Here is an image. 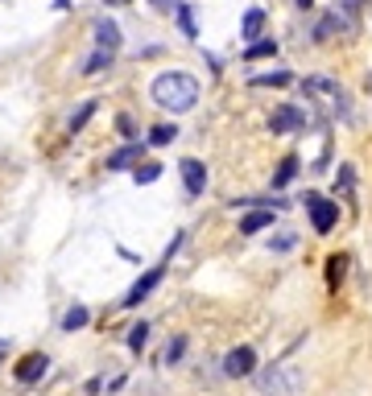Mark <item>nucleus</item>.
<instances>
[{
	"mask_svg": "<svg viewBox=\"0 0 372 396\" xmlns=\"http://www.w3.org/2000/svg\"><path fill=\"white\" fill-rule=\"evenodd\" d=\"M153 99H157V108H170L174 116H183L199 103V83L186 71H166L153 79Z\"/></svg>",
	"mask_w": 372,
	"mask_h": 396,
	"instance_id": "f257e3e1",
	"label": "nucleus"
},
{
	"mask_svg": "<svg viewBox=\"0 0 372 396\" xmlns=\"http://www.w3.org/2000/svg\"><path fill=\"white\" fill-rule=\"evenodd\" d=\"M257 384H261V393H265V396H294V393H298V384H302V376H298V367L278 363V367L261 372V376H257Z\"/></svg>",
	"mask_w": 372,
	"mask_h": 396,
	"instance_id": "f03ea898",
	"label": "nucleus"
},
{
	"mask_svg": "<svg viewBox=\"0 0 372 396\" xmlns=\"http://www.w3.org/2000/svg\"><path fill=\"white\" fill-rule=\"evenodd\" d=\"M306 211H310V223H315V231H319V235H327V231L339 223V207H335L331 198L310 194V198H306Z\"/></svg>",
	"mask_w": 372,
	"mask_h": 396,
	"instance_id": "7ed1b4c3",
	"label": "nucleus"
},
{
	"mask_svg": "<svg viewBox=\"0 0 372 396\" xmlns=\"http://www.w3.org/2000/svg\"><path fill=\"white\" fill-rule=\"evenodd\" d=\"M302 87H306V95H327V99L335 103V112L348 120V95H343V87H339V83H331V79H323V75H315V79H306Z\"/></svg>",
	"mask_w": 372,
	"mask_h": 396,
	"instance_id": "20e7f679",
	"label": "nucleus"
},
{
	"mask_svg": "<svg viewBox=\"0 0 372 396\" xmlns=\"http://www.w3.org/2000/svg\"><path fill=\"white\" fill-rule=\"evenodd\" d=\"M360 8H364V0H335L331 25H335L339 34H356V25H360Z\"/></svg>",
	"mask_w": 372,
	"mask_h": 396,
	"instance_id": "39448f33",
	"label": "nucleus"
},
{
	"mask_svg": "<svg viewBox=\"0 0 372 396\" xmlns=\"http://www.w3.org/2000/svg\"><path fill=\"white\" fill-rule=\"evenodd\" d=\"M224 372H228L232 380H240V376H252V372H257V351H252V347H236V351H228V359H224Z\"/></svg>",
	"mask_w": 372,
	"mask_h": 396,
	"instance_id": "423d86ee",
	"label": "nucleus"
},
{
	"mask_svg": "<svg viewBox=\"0 0 372 396\" xmlns=\"http://www.w3.org/2000/svg\"><path fill=\"white\" fill-rule=\"evenodd\" d=\"M273 132H298L306 129V108H294V103H281L278 112H273Z\"/></svg>",
	"mask_w": 372,
	"mask_h": 396,
	"instance_id": "0eeeda50",
	"label": "nucleus"
},
{
	"mask_svg": "<svg viewBox=\"0 0 372 396\" xmlns=\"http://www.w3.org/2000/svg\"><path fill=\"white\" fill-rule=\"evenodd\" d=\"M162 277H166V268H162V264H157V268H149V272L141 277L137 285L129 289V298H124V306H141V302H145V298H149V293H153V289L162 285Z\"/></svg>",
	"mask_w": 372,
	"mask_h": 396,
	"instance_id": "6e6552de",
	"label": "nucleus"
},
{
	"mask_svg": "<svg viewBox=\"0 0 372 396\" xmlns=\"http://www.w3.org/2000/svg\"><path fill=\"white\" fill-rule=\"evenodd\" d=\"M46 367H50V359L42 351H34V355H25V359L17 363V372H13V376H17L21 384H34V380H42V376H46Z\"/></svg>",
	"mask_w": 372,
	"mask_h": 396,
	"instance_id": "1a4fd4ad",
	"label": "nucleus"
},
{
	"mask_svg": "<svg viewBox=\"0 0 372 396\" xmlns=\"http://www.w3.org/2000/svg\"><path fill=\"white\" fill-rule=\"evenodd\" d=\"M95 45H99L103 54H116V50H120V25L108 21V17H99V21H95Z\"/></svg>",
	"mask_w": 372,
	"mask_h": 396,
	"instance_id": "9d476101",
	"label": "nucleus"
},
{
	"mask_svg": "<svg viewBox=\"0 0 372 396\" xmlns=\"http://www.w3.org/2000/svg\"><path fill=\"white\" fill-rule=\"evenodd\" d=\"M183 182H186V194H203L207 190V170H203V161H194V157H186L183 166Z\"/></svg>",
	"mask_w": 372,
	"mask_h": 396,
	"instance_id": "9b49d317",
	"label": "nucleus"
},
{
	"mask_svg": "<svg viewBox=\"0 0 372 396\" xmlns=\"http://www.w3.org/2000/svg\"><path fill=\"white\" fill-rule=\"evenodd\" d=\"M261 29H265V8H248V13H244V25H240V34H244L248 42H257V38H261Z\"/></svg>",
	"mask_w": 372,
	"mask_h": 396,
	"instance_id": "f8f14e48",
	"label": "nucleus"
},
{
	"mask_svg": "<svg viewBox=\"0 0 372 396\" xmlns=\"http://www.w3.org/2000/svg\"><path fill=\"white\" fill-rule=\"evenodd\" d=\"M141 157V140H133V145H124V149H116L112 157H108V170H124V166H133Z\"/></svg>",
	"mask_w": 372,
	"mask_h": 396,
	"instance_id": "ddd939ff",
	"label": "nucleus"
},
{
	"mask_svg": "<svg viewBox=\"0 0 372 396\" xmlns=\"http://www.w3.org/2000/svg\"><path fill=\"white\" fill-rule=\"evenodd\" d=\"M273 223V207H265V211H252V215H244V223H240V231L244 235H257L261 227H269Z\"/></svg>",
	"mask_w": 372,
	"mask_h": 396,
	"instance_id": "4468645a",
	"label": "nucleus"
},
{
	"mask_svg": "<svg viewBox=\"0 0 372 396\" xmlns=\"http://www.w3.org/2000/svg\"><path fill=\"white\" fill-rule=\"evenodd\" d=\"M92 322V314H87V306H71L66 314H62V330H83Z\"/></svg>",
	"mask_w": 372,
	"mask_h": 396,
	"instance_id": "2eb2a0df",
	"label": "nucleus"
},
{
	"mask_svg": "<svg viewBox=\"0 0 372 396\" xmlns=\"http://www.w3.org/2000/svg\"><path fill=\"white\" fill-rule=\"evenodd\" d=\"M294 174H298V157H285V161H281L278 166V174H273V186H289V182H294Z\"/></svg>",
	"mask_w": 372,
	"mask_h": 396,
	"instance_id": "dca6fc26",
	"label": "nucleus"
},
{
	"mask_svg": "<svg viewBox=\"0 0 372 396\" xmlns=\"http://www.w3.org/2000/svg\"><path fill=\"white\" fill-rule=\"evenodd\" d=\"M112 58H116V54H103V50H95L92 58L83 62V75H99L103 66H112Z\"/></svg>",
	"mask_w": 372,
	"mask_h": 396,
	"instance_id": "f3484780",
	"label": "nucleus"
},
{
	"mask_svg": "<svg viewBox=\"0 0 372 396\" xmlns=\"http://www.w3.org/2000/svg\"><path fill=\"white\" fill-rule=\"evenodd\" d=\"M289 83V71H273V75H257L252 87H285Z\"/></svg>",
	"mask_w": 372,
	"mask_h": 396,
	"instance_id": "a211bd4d",
	"label": "nucleus"
},
{
	"mask_svg": "<svg viewBox=\"0 0 372 396\" xmlns=\"http://www.w3.org/2000/svg\"><path fill=\"white\" fill-rule=\"evenodd\" d=\"M170 140H178V129H174V124H157V129L149 132V145H170Z\"/></svg>",
	"mask_w": 372,
	"mask_h": 396,
	"instance_id": "6ab92c4d",
	"label": "nucleus"
},
{
	"mask_svg": "<svg viewBox=\"0 0 372 396\" xmlns=\"http://www.w3.org/2000/svg\"><path fill=\"white\" fill-rule=\"evenodd\" d=\"M95 108H99V103H83V108H79V112L71 116V132H79V129H83V124H87V120L95 116Z\"/></svg>",
	"mask_w": 372,
	"mask_h": 396,
	"instance_id": "aec40b11",
	"label": "nucleus"
},
{
	"mask_svg": "<svg viewBox=\"0 0 372 396\" xmlns=\"http://www.w3.org/2000/svg\"><path fill=\"white\" fill-rule=\"evenodd\" d=\"M145 343H149V326H145V322H137V326L129 330V347H133V351H141Z\"/></svg>",
	"mask_w": 372,
	"mask_h": 396,
	"instance_id": "412c9836",
	"label": "nucleus"
},
{
	"mask_svg": "<svg viewBox=\"0 0 372 396\" xmlns=\"http://www.w3.org/2000/svg\"><path fill=\"white\" fill-rule=\"evenodd\" d=\"M269 54H278V42H257L244 50V58H269Z\"/></svg>",
	"mask_w": 372,
	"mask_h": 396,
	"instance_id": "4be33fe9",
	"label": "nucleus"
},
{
	"mask_svg": "<svg viewBox=\"0 0 372 396\" xmlns=\"http://www.w3.org/2000/svg\"><path fill=\"white\" fill-rule=\"evenodd\" d=\"M343 256H331V261H327V281H331V285H339V281H343Z\"/></svg>",
	"mask_w": 372,
	"mask_h": 396,
	"instance_id": "5701e85b",
	"label": "nucleus"
},
{
	"mask_svg": "<svg viewBox=\"0 0 372 396\" xmlns=\"http://www.w3.org/2000/svg\"><path fill=\"white\" fill-rule=\"evenodd\" d=\"M157 174H162V166H153V161H149V166H137V174H133V177H137L141 186H149V182H157Z\"/></svg>",
	"mask_w": 372,
	"mask_h": 396,
	"instance_id": "b1692460",
	"label": "nucleus"
},
{
	"mask_svg": "<svg viewBox=\"0 0 372 396\" xmlns=\"http://www.w3.org/2000/svg\"><path fill=\"white\" fill-rule=\"evenodd\" d=\"M178 25H183L186 38H194V17H190V8H186V4H178Z\"/></svg>",
	"mask_w": 372,
	"mask_h": 396,
	"instance_id": "393cba45",
	"label": "nucleus"
},
{
	"mask_svg": "<svg viewBox=\"0 0 372 396\" xmlns=\"http://www.w3.org/2000/svg\"><path fill=\"white\" fill-rule=\"evenodd\" d=\"M186 351V339H170V347H166V363H178Z\"/></svg>",
	"mask_w": 372,
	"mask_h": 396,
	"instance_id": "a878e982",
	"label": "nucleus"
},
{
	"mask_svg": "<svg viewBox=\"0 0 372 396\" xmlns=\"http://www.w3.org/2000/svg\"><path fill=\"white\" fill-rule=\"evenodd\" d=\"M310 4H315V0H298V8H310Z\"/></svg>",
	"mask_w": 372,
	"mask_h": 396,
	"instance_id": "bb28decb",
	"label": "nucleus"
},
{
	"mask_svg": "<svg viewBox=\"0 0 372 396\" xmlns=\"http://www.w3.org/2000/svg\"><path fill=\"white\" fill-rule=\"evenodd\" d=\"M4 355H8V343H0V359H4Z\"/></svg>",
	"mask_w": 372,
	"mask_h": 396,
	"instance_id": "cd10ccee",
	"label": "nucleus"
},
{
	"mask_svg": "<svg viewBox=\"0 0 372 396\" xmlns=\"http://www.w3.org/2000/svg\"><path fill=\"white\" fill-rule=\"evenodd\" d=\"M153 4H166V0H153Z\"/></svg>",
	"mask_w": 372,
	"mask_h": 396,
	"instance_id": "c85d7f7f",
	"label": "nucleus"
},
{
	"mask_svg": "<svg viewBox=\"0 0 372 396\" xmlns=\"http://www.w3.org/2000/svg\"><path fill=\"white\" fill-rule=\"evenodd\" d=\"M369 91H372V79H369Z\"/></svg>",
	"mask_w": 372,
	"mask_h": 396,
	"instance_id": "c756f323",
	"label": "nucleus"
}]
</instances>
